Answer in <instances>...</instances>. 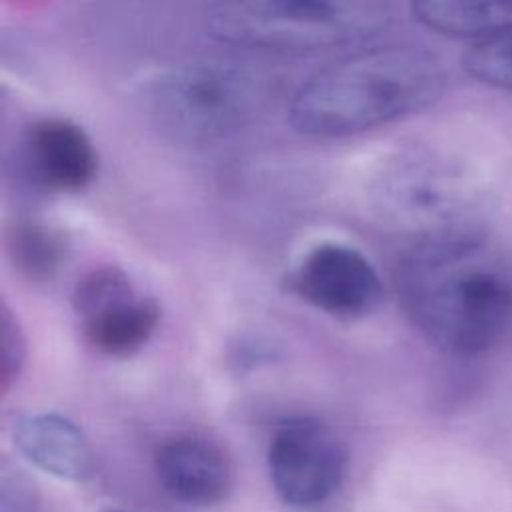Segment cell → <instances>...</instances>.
Listing matches in <instances>:
<instances>
[{
	"mask_svg": "<svg viewBox=\"0 0 512 512\" xmlns=\"http://www.w3.org/2000/svg\"><path fill=\"white\" fill-rule=\"evenodd\" d=\"M4 250L18 276L32 284H46L64 268L70 240L54 224L26 216L6 226Z\"/></svg>",
	"mask_w": 512,
	"mask_h": 512,
	"instance_id": "obj_13",
	"label": "cell"
},
{
	"mask_svg": "<svg viewBox=\"0 0 512 512\" xmlns=\"http://www.w3.org/2000/svg\"><path fill=\"white\" fill-rule=\"evenodd\" d=\"M40 498L34 482L20 468H2L0 512H38Z\"/></svg>",
	"mask_w": 512,
	"mask_h": 512,
	"instance_id": "obj_16",
	"label": "cell"
},
{
	"mask_svg": "<svg viewBox=\"0 0 512 512\" xmlns=\"http://www.w3.org/2000/svg\"><path fill=\"white\" fill-rule=\"evenodd\" d=\"M0 334H2V360H0V382L2 392H8L12 382L20 376L26 360V336L24 330L14 316V312L8 308L6 302H2L0 312Z\"/></svg>",
	"mask_w": 512,
	"mask_h": 512,
	"instance_id": "obj_15",
	"label": "cell"
},
{
	"mask_svg": "<svg viewBox=\"0 0 512 512\" xmlns=\"http://www.w3.org/2000/svg\"><path fill=\"white\" fill-rule=\"evenodd\" d=\"M106 512H126V510H118V508H110V510H106Z\"/></svg>",
	"mask_w": 512,
	"mask_h": 512,
	"instance_id": "obj_17",
	"label": "cell"
},
{
	"mask_svg": "<svg viewBox=\"0 0 512 512\" xmlns=\"http://www.w3.org/2000/svg\"><path fill=\"white\" fill-rule=\"evenodd\" d=\"M270 100V78L234 60H194L158 74L146 88L154 124L172 140L202 144L250 124Z\"/></svg>",
	"mask_w": 512,
	"mask_h": 512,
	"instance_id": "obj_3",
	"label": "cell"
},
{
	"mask_svg": "<svg viewBox=\"0 0 512 512\" xmlns=\"http://www.w3.org/2000/svg\"><path fill=\"white\" fill-rule=\"evenodd\" d=\"M156 476L176 500L212 506L226 498L232 468L218 444L202 436H176L156 452Z\"/></svg>",
	"mask_w": 512,
	"mask_h": 512,
	"instance_id": "obj_10",
	"label": "cell"
},
{
	"mask_svg": "<svg viewBox=\"0 0 512 512\" xmlns=\"http://www.w3.org/2000/svg\"><path fill=\"white\" fill-rule=\"evenodd\" d=\"M390 20L392 10L382 2H220L206 10V28L216 40L274 52L356 44L382 32Z\"/></svg>",
	"mask_w": 512,
	"mask_h": 512,
	"instance_id": "obj_4",
	"label": "cell"
},
{
	"mask_svg": "<svg viewBox=\"0 0 512 512\" xmlns=\"http://www.w3.org/2000/svg\"><path fill=\"white\" fill-rule=\"evenodd\" d=\"M394 282L410 324L448 356H480L512 326V260L488 230L414 240Z\"/></svg>",
	"mask_w": 512,
	"mask_h": 512,
	"instance_id": "obj_1",
	"label": "cell"
},
{
	"mask_svg": "<svg viewBox=\"0 0 512 512\" xmlns=\"http://www.w3.org/2000/svg\"><path fill=\"white\" fill-rule=\"evenodd\" d=\"M378 216L410 230L416 240L486 230V194L458 160L412 150L398 154L376 174L370 188Z\"/></svg>",
	"mask_w": 512,
	"mask_h": 512,
	"instance_id": "obj_5",
	"label": "cell"
},
{
	"mask_svg": "<svg viewBox=\"0 0 512 512\" xmlns=\"http://www.w3.org/2000/svg\"><path fill=\"white\" fill-rule=\"evenodd\" d=\"M14 444L40 470L70 482L92 472V454L82 430L58 412H34L14 422Z\"/></svg>",
	"mask_w": 512,
	"mask_h": 512,
	"instance_id": "obj_11",
	"label": "cell"
},
{
	"mask_svg": "<svg viewBox=\"0 0 512 512\" xmlns=\"http://www.w3.org/2000/svg\"><path fill=\"white\" fill-rule=\"evenodd\" d=\"M346 468L348 452L342 438L318 418H288L270 438V480L286 504H320L340 488Z\"/></svg>",
	"mask_w": 512,
	"mask_h": 512,
	"instance_id": "obj_7",
	"label": "cell"
},
{
	"mask_svg": "<svg viewBox=\"0 0 512 512\" xmlns=\"http://www.w3.org/2000/svg\"><path fill=\"white\" fill-rule=\"evenodd\" d=\"M462 68L478 82L512 94V32L474 42L462 56Z\"/></svg>",
	"mask_w": 512,
	"mask_h": 512,
	"instance_id": "obj_14",
	"label": "cell"
},
{
	"mask_svg": "<svg viewBox=\"0 0 512 512\" xmlns=\"http://www.w3.org/2000/svg\"><path fill=\"white\" fill-rule=\"evenodd\" d=\"M24 158L32 180L50 192H80L98 172V152L86 130L58 116L30 126Z\"/></svg>",
	"mask_w": 512,
	"mask_h": 512,
	"instance_id": "obj_9",
	"label": "cell"
},
{
	"mask_svg": "<svg viewBox=\"0 0 512 512\" xmlns=\"http://www.w3.org/2000/svg\"><path fill=\"white\" fill-rule=\"evenodd\" d=\"M446 88L440 60L416 46L356 50L304 80L290 124L308 136H348L432 106Z\"/></svg>",
	"mask_w": 512,
	"mask_h": 512,
	"instance_id": "obj_2",
	"label": "cell"
},
{
	"mask_svg": "<svg viewBox=\"0 0 512 512\" xmlns=\"http://www.w3.org/2000/svg\"><path fill=\"white\" fill-rule=\"evenodd\" d=\"M292 294L334 318H364L384 294L374 264L354 246L322 242L306 252L286 278Z\"/></svg>",
	"mask_w": 512,
	"mask_h": 512,
	"instance_id": "obj_8",
	"label": "cell"
},
{
	"mask_svg": "<svg viewBox=\"0 0 512 512\" xmlns=\"http://www.w3.org/2000/svg\"><path fill=\"white\" fill-rule=\"evenodd\" d=\"M72 308L88 344L114 358L138 352L160 322L158 300L112 264L96 266L76 282Z\"/></svg>",
	"mask_w": 512,
	"mask_h": 512,
	"instance_id": "obj_6",
	"label": "cell"
},
{
	"mask_svg": "<svg viewBox=\"0 0 512 512\" xmlns=\"http://www.w3.org/2000/svg\"><path fill=\"white\" fill-rule=\"evenodd\" d=\"M414 18L444 36L490 40L512 32V0H420Z\"/></svg>",
	"mask_w": 512,
	"mask_h": 512,
	"instance_id": "obj_12",
	"label": "cell"
}]
</instances>
